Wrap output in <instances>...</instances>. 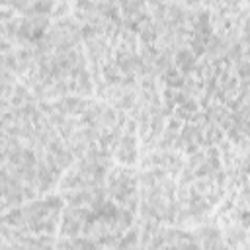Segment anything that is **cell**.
Returning <instances> with one entry per match:
<instances>
[{
  "label": "cell",
  "mask_w": 250,
  "mask_h": 250,
  "mask_svg": "<svg viewBox=\"0 0 250 250\" xmlns=\"http://www.w3.org/2000/svg\"><path fill=\"white\" fill-rule=\"evenodd\" d=\"M139 207L145 221L170 223L178 215L174 180L158 168H146L139 178Z\"/></svg>",
  "instance_id": "cell-1"
},
{
  "label": "cell",
  "mask_w": 250,
  "mask_h": 250,
  "mask_svg": "<svg viewBox=\"0 0 250 250\" xmlns=\"http://www.w3.org/2000/svg\"><path fill=\"white\" fill-rule=\"evenodd\" d=\"M62 199L47 197L21 207H16L4 215H0V229L20 234H51L61 221Z\"/></svg>",
  "instance_id": "cell-2"
},
{
  "label": "cell",
  "mask_w": 250,
  "mask_h": 250,
  "mask_svg": "<svg viewBox=\"0 0 250 250\" xmlns=\"http://www.w3.org/2000/svg\"><path fill=\"white\" fill-rule=\"evenodd\" d=\"M105 193L121 209L135 213L139 209V176L127 166L109 168L105 176Z\"/></svg>",
  "instance_id": "cell-3"
},
{
  "label": "cell",
  "mask_w": 250,
  "mask_h": 250,
  "mask_svg": "<svg viewBox=\"0 0 250 250\" xmlns=\"http://www.w3.org/2000/svg\"><path fill=\"white\" fill-rule=\"evenodd\" d=\"M137 139H139L137 137V125L133 121H127L115 146H113V152H111L123 166L137 162V156H139V141Z\"/></svg>",
  "instance_id": "cell-4"
},
{
  "label": "cell",
  "mask_w": 250,
  "mask_h": 250,
  "mask_svg": "<svg viewBox=\"0 0 250 250\" xmlns=\"http://www.w3.org/2000/svg\"><path fill=\"white\" fill-rule=\"evenodd\" d=\"M193 236L199 250H229V244L217 227H201Z\"/></svg>",
  "instance_id": "cell-5"
}]
</instances>
